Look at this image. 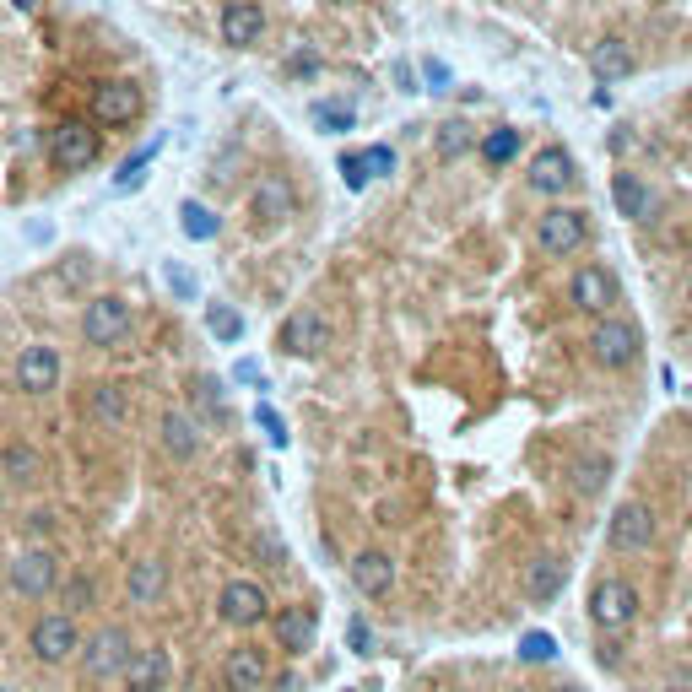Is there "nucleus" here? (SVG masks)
<instances>
[{
	"label": "nucleus",
	"mask_w": 692,
	"mask_h": 692,
	"mask_svg": "<svg viewBox=\"0 0 692 692\" xmlns=\"http://www.w3.org/2000/svg\"><path fill=\"white\" fill-rule=\"evenodd\" d=\"M292 206H298V201H292V184L282 179V173L260 179V184H255V201H249V211H255L260 228H276V222H287Z\"/></svg>",
	"instance_id": "20"
},
{
	"label": "nucleus",
	"mask_w": 692,
	"mask_h": 692,
	"mask_svg": "<svg viewBox=\"0 0 692 692\" xmlns=\"http://www.w3.org/2000/svg\"><path fill=\"white\" fill-rule=\"evenodd\" d=\"M633 49L622 44V38H601V44H590V71L595 82H628L633 76Z\"/></svg>",
	"instance_id": "23"
},
{
	"label": "nucleus",
	"mask_w": 692,
	"mask_h": 692,
	"mask_svg": "<svg viewBox=\"0 0 692 692\" xmlns=\"http://www.w3.org/2000/svg\"><path fill=\"white\" fill-rule=\"evenodd\" d=\"M482 157L487 168H503L519 157V130H492V136H482Z\"/></svg>",
	"instance_id": "31"
},
{
	"label": "nucleus",
	"mask_w": 692,
	"mask_h": 692,
	"mask_svg": "<svg viewBox=\"0 0 692 692\" xmlns=\"http://www.w3.org/2000/svg\"><path fill=\"white\" fill-rule=\"evenodd\" d=\"M179 228H184V238H217V228H222V222L211 217L206 206H195V201H190V206L179 211Z\"/></svg>",
	"instance_id": "34"
},
{
	"label": "nucleus",
	"mask_w": 692,
	"mask_h": 692,
	"mask_svg": "<svg viewBox=\"0 0 692 692\" xmlns=\"http://www.w3.org/2000/svg\"><path fill=\"white\" fill-rule=\"evenodd\" d=\"M76 655H82V671L92 676V682H109V676H119L125 660H130V633L125 628H98Z\"/></svg>",
	"instance_id": "3"
},
{
	"label": "nucleus",
	"mask_w": 692,
	"mask_h": 692,
	"mask_svg": "<svg viewBox=\"0 0 692 692\" xmlns=\"http://www.w3.org/2000/svg\"><path fill=\"white\" fill-rule=\"evenodd\" d=\"M314 119L325 130H352V103H314Z\"/></svg>",
	"instance_id": "37"
},
{
	"label": "nucleus",
	"mask_w": 692,
	"mask_h": 692,
	"mask_svg": "<svg viewBox=\"0 0 692 692\" xmlns=\"http://www.w3.org/2000/svg\"><path fill=\"white\" fill-rule=\"evenodd\" d=\"M217 611H222V622H233V628H255V622L271 617V601H265V590L255 579H233L228 590L217 595Z\"/></svg>",
	"instance_id": "9"
},
{
	"label": "nucleus",
	"mask_w": 692,
	"mask_h": 692,
	"mask_svg": "<svg viewBox=\"0 0 692 692\" xmlns=\"http://www.w3.org/2000/svg\"><path fill=\"white\" fill-rule=\"evenodd\" d=\"M265 676H271V665H265V649H255V644H238L222 660V687L228 692H260Z\"/></svg>",
	"instance_id": "15"
},
{
	"label": "nucleus",
	"mask_w": 692,
	"mask_h": 692,
	"mask_svg": "<svg viewBox=\"0 0 692 692\" xmlns=\"http://www.w3.org/2000/svg\"><path fill=\"white\" fill-rule=\"evenodd\" d=\"M584 233H590V222H584V211H574V206H552L547 217L536 222V244L547 249V255H574V249H584Z\"/></svg>",
	"instance_id": "7"
},
{
	"label": "nucleus",
	"mask_w": 692,
	"mask_h": 692,
	"mask_svg": "<svg viewBox=\"0 0 692 692\" xmlns=\"http://www.w3.org/2000/svg\"><path fill=\"white\" fill-rule=\"evenodd\" d=\"M82 336H87V346H119L130 336V303L125 298H92L82 309Z\"/></svg>",
	"instance_id": "6"
},
{
	"label": "nucleus",
	"mask_w": 692,
	"mask_h": 692,
	"mask_svg": "<svg viewBox=\"0 0 692 692\" xmlns=\"http://www.w3.org/2000/svg\"><path fill=\"white\" fill-rule=\"evenodd\" d=\"M260 33H265V11L255 0H233V6L222 11V44L249 49V44H260Z\"/></svg>",
	"instance_id": "21"
},
{
	"label": "nucleus",
	"mask_w": 692,
	"mask_h": 692,
	"mask_svg": "<svg viewBox=\"0 0 692 692\" xmlns=\"http://www.w3.org/2000/svg\"><path fill=\"white\" fill-rule=\"evenodd\" d=\"M552 692H579V687H552Z\"/></svg>",
	"instance_id": "46"
},
{
	"label": "nucleus",
	"mask_w": 692,
	"mask_h": 692,
	"mask_svg": "<svg viewBox=\"0 0 692 692\" xmlns=\"http://www.w3.org/2000/svg\"><path fill=\"white\" fill-rule=\"evenodd\" d=\"M590 352H595L601 368H628L638 357V330L628 325V319H601L595 336H590Z\"/></svg>",
	"instance_id": "12"
},
{
	"label": "nucleus",
	"mask_w": 692,
	"mask_h": 692,
	"mask_svg": "<svg viewBox=\"0 0 692 692\" xmlns=\"http://www.w3.org/2000/svg\"><path fill=\"white\" fill-rule=\"evenodd\" d=\"M6 584L17 595H28V601H38V595H49L60 584V557L49 552V547H28V552H17L6 563Z\"/></svg>",
	"instance_id": "1"
},
{
	"label": "nucleus",
	"mask_w": 692,
	"mask_h": 692,
	"mask_svg": "<svg viewBox=\"0 0 692 692\" xmlns=\"http://www.w3.org/2000/svg\"><path fill=\"white\" fill-rule=\"evenodd\" d=\"M574 157L563 152V146H541L536 157H530V190H541V195H563V190H574Z\"/></svg>",
	"instance_id": "13"
},
{
	"label": "nucleus",
	"mask_w": 692,
	"mask_h": 692,
	"mask_svg": "<svg viewBox=\"0 0 692 692\" xmlns=\"http://www.w3.org/2000/svg\"><path fill=\"white\" fill-rule=\"evenodd\" d=\"M476 146V136H471V125H460V119H449V125H438V152L444 157H465Z\"/></svg>",
	"instance_id": "33"
},
{
	"label": "nucleus",
	"mask_w": 692,
	"mask_h": 692,
	"mask_svg": "<svg viewBox=\"0 0 692 692\" xmlns=\"http://www.w3.org/2000/svg\"><path fill=\"white\" fill-rule=\"evenodd\" d=\"M611 201H617V211H622V217L644 222V228L660 217V195L649 190V184L638 179V173H617V179H611Z\"/></svg>",
	"instance_id": "16"
},
{
	"label": "nucleus",
	"mask_w": 692,
	"mask_h": 692,
	"mask_svg": "<svg viewBox=\"0 0 692 692\" xmlns=\"http://www.w3.org/2000/svg\"><path fill=\"white\" fill-rule=\"evenodd\" d=\"M0 471H6L11 482H38L44 460H38L33 444H6V449H0Z\"/></svg>",
	"instance_id": "28"
},
{
	"label": "nucleus",
	"mask_w": 692,
	"mask_h": 692,
	"mask_svg": "<svg viewBox=\"0 0 692 692\" xmlns=\"http://www.w3.org/2000/svg\"><path fill=\"white\" fill-rule=\"evenodd\" d=\"M163 449L173 460H195L201 455V422L190 417V411H163Z\"/></svg>",
	"instance_id": "22"
},
{
	"label": "nucleus",
	"mask_w": 692,
	"mask_h": 692,
	"mask_svg": "<svg viewBox=\"0 0 692 692\" xmlns=\"http://www.w3.org/2000/svg\"><path fill=\"white\" fill-rule=\"evenodd\" d=\"M49 157L65 168V173H82L98 163V130L82 125V119H65V125L49 130Z\"/></svg>",
	"instance_id": "4"
},
{
	"label": "nucleus",
	"mask_w": 692,
	"mask_h": 692,
	"mask_svg": "<svg viewBox=\"0 0 692 692\" xmlns=\"http://www.w3.org/2000/svg\"><path fill=\"white\" fill-rule=\"evenodd\" d=\"M195 422H228V401H222V384L217 379H195Z\"/></svg>",
	"instance_id": "30"
},
{
	"label": "nucleus",
	"mask_w": 692,
	"mask_h": 692,
	"mask_svg": "<svg viewBox=\"0 0 692 692\" xmlns=\"http://www.w3.org/2000/svg\"><path fill=\"white\" fill-rule=\"evenodd\" d=\"M363 168H368V179H384V173L395 168V152H390V146H368V152H363Z\"/></svg>",
	"instance_id": "39"
},
{
	"label": "nucleus",
	"mask_w": 692,
	"mask_h": 692,
	"mask_svg": "<svg viewBox=\"0 0 692 692\" xmlns=\"http://www.w3.org/2000/svg\"><path fill=\"white\" fill-rule=\"evenodd\" d=\"M346 638H352V655H374V633H368V622L357 617L352 628H346Z\"/></svg>",
	"instance_id": "40"
},
{
	"label": "nucleus",
	"mask_w": 692,
	"mask_h": 692,
	"mask_svg": "<svg viewBox=\"0 0 692 692\" xmlns=\"http://www.w3.org/2000/svg\"><path fill=\"white\" fill-rule=\"evenodd\" d=\"M606 536L617 552H644L649 541H655V509H649V503H617Z\"/></svg>",
	"instance_id": "11"
},
{
	"label": "nucleus",
	"mask_w": 692,
	"mask_h": 692,
	"mask_svg": "<svg viewBox=\"0 0 692 692\" xmlns=\"http://www.w3.org/2000/svg\"><path fill=\"white\" fill-rule=\"evenodd\" d=\"M519 655H525V660H552L557 655L552 633H525V638H519Z\"/></svg>",
	"instance_id": "38"
},
{
	"label": "nucleus",
	"mask_w": 692,
	"mask_h": 692,
	"mask_svg": "<svg viewBox=\"0 0 692 692\" xmlns=\"http://www.w3.org/2000/svg\"><path fill=\"white\" fill-rule=\"evenodd\" d=\"M168 671H173L168 649H130V660H125V671H119V676H125L130 692H163Z\"/></svg>",
	"instance_id": "17"
},
{
	"label": "nucleus",
	"mask_w": 692,
	"mask_h": 692,
	"mask_svg": "<svg viewBox=\"0 0 692 692\" xmlns=\"http://www.w3.org/2000/svg\"><path fill=\"white\" fill-rule=\"evenodd\" d=\"M87 411H92V422H103V428H119V422L130 417L125 384H92V395H87Z\"/></svg>",
	"instance_id": "27"
},
{
	"label": "nucleus",
	"mask_w": 692,
	"mask_h": 692,
	"mask_svg": "<svg viewBox=\"0 0 692 692\" xmlns=\"http://www.w3.org/2000/svg\"><path fill=\"white\" fill-rule=\"evenodd\" d=\"M157 152H163V141H152V146H141V152H130L125 163H119V173H114V190H119V195L141 190V179H146V168H152Z\"/></svg>",
	"instance_id": "29"
},
{
	"label": "nucleus",
	"mask_w": 692,
	"mask_h": 692,
	"mask_svg": "<svg viewBox=\"0 0 692 692\" xmlns=\"http://www.w3.org/2000/svg\"><path fill=\"white\" fill-rule=\"evenodd\" d=\"M163 590H168V563H157V557H141V563H130V574H125V601L130 606H157L163 601Z\"/></svg>",
	"instance_id": "19"
},
{
	"label": "nucleus",
	"mask_w": 692,
	"mask_h": 692,
	"mask_svg": "<svg viewBox=\"0 0 692 692\" xmlns=\"http://www.w3.org/2000/svg\"><path fill=\"white\" fill-rule=\"evenodd\" d=\"M341 173H346V184H352V190H363V184H368V168H363V157H341Z\"/></svg>",
	"instance_id": "42"
},
{
	"label": "nucleus",
	"mask_w": 692,
	"mask_h": 692,
	"mask_svg": "<svg viewBox=\"0 0 692 692\" xmlns=\"http://www.w3.org/2000/svg\"><path fill=\"white\" fill-rule=\"evenodd\" d=\"M633 617H638V590L628 579H601L590 590V622L595 628L617 633V628H628Z\"/></svg>",
	"instance_id": "2"
},
{
	"label": "nucleus",
	"mask_w": 692,
	"mask_h": 692,
	"mask_svg": "<svg viewBox=\"0 0 692 692\" xmlns=\"http://www.w3.org/2000/svg\"><path fill=\"white\" fill-rule=\"evenodd\" d=\"M352 584H357V595H390L395 590V563L384 552H357L352 557Z\"/></svg>",
	"instance_id": "24"
},
{
	"label": "nucleus",
	"mask_w": 692,
	"mask_h": 692,
	"mask_svg": "<svg viewBox=\"0 0 692 692\" xmlns=\"http://www.w3.org/2000/svg\"><path fill=\"white\" fill-rule=\"evenodd\" d=\"M260 557H265V563H282V547H276V536H260Z\"/></svg>",
	"instance_id": "44"
},
{
	"label": "nucleus",
	"mask_w": 692,
	"mask_h": 692,
	"mask_svg": "<svg viewBox=\"0 0 692 692\" xmlns=\"http://www.w3.org/2000/svg\"><path fill=\"white\" fill-rule=\"evenodd\" d=\"M282 352H292V357H314V352H325V341H330V325H325V314L319 309H292L287 314V325H282Z\"/></svg>",
	"instance_id": "10"
},
{
	"label": "nucleus",
	"mask_w": 692,
	"mask_h": 692,
	"mask_svg": "<svg viewBox=\"0 0 692 692\" xmlns=\"http://www.w3.org/2000/svg\"><path fill=\"white\" fill-rule=\"evenodd\" d=\"M11 6H17V11H38L44 0H11Z\"/></svg>",
	"instance_id": "45"
},
{
	"label": "nucleus",
	"mask_w": 692,
	"mask_h": 692,
	"mask_svg": "<svg viewBox=\"0 0 692 692\" xmlns=\"http://www.w3.org/2000/svg\"><path fill=\"white\" fill-rule=\"evenodd\" d=\"M563 584H568V563L563 557H541V563H530V574H525V595L536 606H547L563 595Z\"/></svg>",
	"instance_id": "25"
},
{
	"label": "nucleus",
	"mask_w": 692,
	"mask_h": 692,
	"mask_svg": "<svg viewBox=\"0 0 692 692\" xmlns=\"http://www.w3.org/2000/svg\"><path fill=\"white\" fill-rule=\"evenodd\" d=\"M606 476H611V460H606V455H595V460H584V465H579L574 482H579V492H601V487H606Z\"/></svg>",
	"instance_id": "35"
},
{
	"label": "nucleus",
	"mask_w": 692,
	"mask_h": 692,
	"mask_svg": "<svg viewBox=\"0 0 692 692\" xmlns=\"http://www.w3.org/2000/svg\"><path fill=\"white\" fill-rule=\"evenodd\" d=\"M17 384L28 395H49L60 384V352L55 346H22V357H17Z\"/></svg>",
	"instance_id": "14"
},
{
	"label": "nucleus",
	"mask_w": 692,
	"mask_h": 692,
	"mask_svg": "<svg viewBox=\"0 0 692 692\" xmlns=\"http://www.w3.org/2000/svg\"><path fill=\"white\" fill-rule=\"evenodd\" d=\"M206 325H211V336H217V341H238V336H244V319H238L228 303H206Z\"/></svg>",
	"instance_id": "32"
},
{
	"label": "nucleus",
	"mask_w": 692,
	"mask_h": 692,
	"mask_svg": "<svg viewBox=\"0 0 692 692\" xmlns=\"http://www.w3.org/2000/svg\"><path fill=\"white\" fill-rule=\"evenodd\" d=\"M287 65H292V71H298V76H309L314 65H319V55H314V49H298V55H292Z\"/></svg>",
	"instance_id": "43"
},
{
	"label": "nucleus",
	"mask_w": 692,
	"mask_h": 692,
	"mask_svg": "<svg viewBox=\"0 0 692 692\" xmlns=\"http://www.w3.org/2000/svg\"><path fill=\"white\" fill-rule=\"evenodd\" d=\"M568 298H574V309H584V314H601L617 303V276H611L606 265H584L574 276V287H568Z\"/></svg>",
	"instance_id": "18"
},
{
	"label": "nucleus",
	"mask_w": 692,
	"mask_h": 692,
	"mask_svg": "<svg viewBox=\"0 0 692 692\" xmlns=\"http://www.w3.org/2000/svg\"><path fill=\"white\" fill-rule=\"evenodd\" d=\"M76 649H82V633H76L71 611H49V617L33 622V655L44 665H65Z\"/></svg>",
	"instance_id": "5"
},
{
	"label": "nucleus",
	"mask_w": 692,
	"mask_h": 692,
	"mask_svg": "<svg viewBox=\"0 0 692 692\" xmlns=\"http://www.w3.org/2000/svg\"><path fill=\"white\" fill-rule=\"evenodd\" d=\"M141 109H146V98H141L136 82H103L98 92H92V119H98V125H109V130L136 125Z\"/></svg>",
	"instance_id": "8"
},
{
	"label": "nucleus",
	"mask_w": 692,
	"mask_h": 692,
	"mask_svg": "<svg viewBox=\"0 0 692 692\" xmlns=\"http://www.w3.org/2000/svg\"><path fill=\"white\" fill-rule=\"evenodd\" d=\"M276 644L292 649V655H303V649L314 644V611L309 606H282V617H276Z\"/></svg>",
	"instance_id": "26"
},
{
	"label": "nucleus",
	"mask_w": 692,
	"mask_h": 692,
	"mask_svg": "<svg viewBox=\"0 0 692 692\" xmlns=\"http://www.w3.org/2000/svg\"><path fill=\"white\" fill-rule=\"evenodd\" d=\"M87 606H92V579L87 574H71V579H65V611L76 617V611H87Z\"/></svg>",
	"instance_id": "36"
},
{
	"label": "nucleus",
	"mask_w": 692,
	"mask_h": 692,
	"mask_svg": "<svg viewBox=\"0 0 692 692\" xmlns=\"http://www.w3.org/2000/svg\"><path fill=\"white\" fill-rule=\"evenodd\" d=\"M255 417H260V428H265V438H271V444H287V428H282V417H276L271 406H260Z\"/></svg>",
	"instance_id": "41"
}]
</instances>
